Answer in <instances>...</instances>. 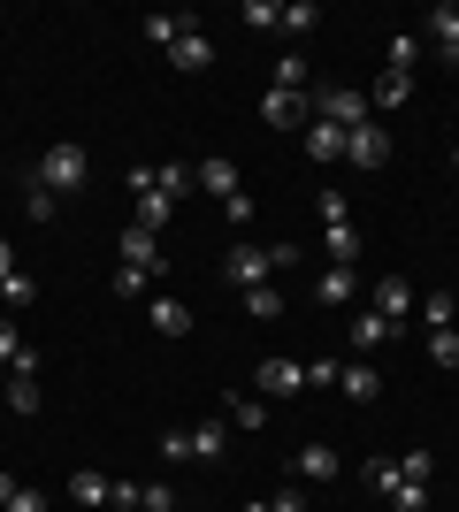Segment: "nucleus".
<instances>
[{
    "instance_id": "nucleus-1",
    "label": "nucleus",
    "mask_w": 459,
    "mask_h": 512,
    "mask_svg": "<svg viewBox=\"0 0 459 512\" xmlns=\"http://www.w3.org/2000/svg\"><path fill=\"white\" fill-rule=\"evenodd\" d=\"M291 260H299V245H230V260H222V276L238 283V291H261L268 283V268H291Z\"/></svg>"
},
{
    "instance_id": "nucleus-16",
    "label": "nucleus",
    "mask_w": 459,
    "mask_h": 512,
    "mask_svg": "<svg viewBox=\"0 0 459 512\" xmlns=\"http://www.w3.org/2000/svg\"><path fill=\"white\" fill-rule=\"evenodd\" d=\"M299 138H306V153H314V161H345V130H337V123H306Z\"/></svg>"
},
{
    "instance_id": "nucleus-34",
    "label": "nucleus",
    "mask_w": 459,
    "mask_h": 512,
    "mask_svg": "<svg viewBox=\"0 0 459 512\" xmlns=\"http://www.w3.org/2000/svg\"><path fill=\"white\" fill-rule=\"evenodd\" d=\"M314 207H322V222H329V230H337V222H352V199H345V192H322Z\"/></svg>"
},
{
    "instance_id": "nucleus-10",
    "label": "nucleus",
    "mask_w": 459,
    "mask_h": 512,
    "mask_svg": "<svg viewBox=\"0 0 459 512\" xmlns=\"http://www.w3.org/2000/svg\"><path fill=\"white\" fill-rule=\"evenodd\" d=\"M375 314L398 329V321L414 314V283H406V276H383V283H375Z\"/></svg>"
},
{
    "instance_id": "nucleus-30",
    "label": "nucleus",
    "mask_w": 459,
    "mask_h": 512,
    "mask_svg": "<svg viewBox=\"0 0 459 512\" xmlns=\"http://www.w3.org/2000/svg\"><path fill=\"white\" fill-rule=\"evenodd\" d=\"M421 321H429V329H452V291H429V299H421Z\"/></svg>"
},
{
    "instance_id": "nucleus-29",
    "label": "nucleus",
    "mask_w": 459,
    "mask_h": 512,
    "mask_svg": "<svg viewBox=\"0 0 459 512\" xmlns=\"http://www.w3.org/2000/svg\"><path fill=\"white\" fill-rule=\"evenodd\" d=\"M314 23H322V8H314V0H291V8H284V31H291V39H299V31H314Z\"/></svg>"
},
{
    "instance_id": "nucleus-20",
    "label": "nucleus",
    "mask_w": 459,
    "mask_h": 512,
    "mask_svg": "<svg viewBox=\"0 0 459 512\" xmlns=\"http://www.w3.org/2000/svg\"><path fill=\"white\" fill-rule=\"evenodd\" d=\"M391 337H398V329H391L383 314H375V306H368L360 321H352V344H360V352H375V344H391Z\"/></svg>"
},
{
    "instance_id": "nucleus-19",
    "label": "nucleus",
    "mask_w": 459,
    "mask_h": 512,
    "mask_svg": "<svg viewBox=\"0 0 459 512\" xmlns=\"http://www.w3.org/2000/svg\"><path fill=\"white\" fill-rule=\"evenodd\" d=\"M153 329H161V337H184V329H192V306L184 299H153Z\"/></svg>"
},
{
    "instance_id": "nucleus-21",
    "label": "nucleus",
    "mask_w": 459,
    "mask_h": 512,
    "mask_svg": "<svg viewBox=\"0 0 459 512\" xmlns=\"http://www.w3.org/2000/svg\"><path fill=\"white\" fill-rule=\"evenodd\" d=\"M238 23H245V31H284V8H276V0H245Z\"/></svg>"
},
{
    "instance_id": "nucleus-33",
    "label": "nucleus",
    "mask_w": 459,
    "mask_h": 512,
    "mask_svg": "<svg viewBox=\"0 0 459 512\" xmlns=\"http://www.w3.org/2000/svg\"><path fill=\"white\" fill-rule=\"evenodd\" d=\"M153 176H161V192H169V199H184V192H192V169H176V161H161Z\"/></svg>"
},
{
    "instance_id": "nucleus-31",
    "label": "nucleus",
    "mask_w": 459,
    "mask_h": 512,
    "mask_svg": "<svg viewBox=\"0 0 459 512\" xmlns=\"http://www.w3.org/2000/svg\"><path fill=\"white\" fill-rule=\"evenodd\" d=\"M268 85H284V92H306V62H299V54H284V62H276V77H268Z\"/></svg>"
},
{
    "instance_id": "nucleus-17",
    "label": "nucleus",
    "mask_w": 459,
    "mask_h": 512,
    "mask_svg": "<svg viewBox=\"0 0 459 512\" xmlns=\"http://www.w3.org/2000/svg\"><path fill=\"white\" fill-rule=\"evenodd\" d=\"M108 490H115V482H108V474H92V467H77V474H69V497H77V505H108Z\"/></svg>"
},
{
    "instance_id": "nucleus-3",
    "label": "nucleus",
    "mask_w": 459,
    "mask_h": 512,
    "mask_svg": "<svg viewBox=\"0 0 459 512\" xmlns=\"http://www.w3.org/2000/svg\"><path fill=\"white\" fill-rule=\"evenodd\" d=\"M131 222H138V230H153V237H161V230H169V214H176V199L169 192H161V176H153V161H138V169H131Z\"/></svg>"
},
{
    "instance_id": "nucleus-40",
    "label": "nucleus",
    "mask_w": 459,
    "mask_h": 512,
    "mask_svg": "<svg viewBox=\"0 0 459 512\" xmlns=\"http://www.w3.org/2000/svg\"><path fill=\"white\" fill-rule=\"evenodd\" d=\"M268 505H276V512H306V497H299V490H291V482H284V490L268 497Z\"/></svg>"
},
{
    "instance_id": "nucleus-45",
    "label": "nucleus",
    "mask_w": 459,
    "mask_h": 512,
    "mask_svg": "<svg viewBox=\"0 0 459 512\" xmlns=\"http://www.w3.org/2000/svg\"><path fill=\"white\" fill-rule=\"evenodd\" d=\"M0 390H8V367H0Z\"/></svg>"
},
{
    "instance_id": "nucleus-22",
    "label": "nucleus",
    "mask_w": 459,
    "mask_h": 512,
    "mask_svg": "<svg viewBox=\"0 0 459 512\" xmlns=\"http://www.w3.org/2000/svg\"><path fill=\"white\" fill-rule=\"evenodd\" d=\"M352 260H360V230L337 222V230H329V268H352Z\"/></svg>"
},
{
    "instance_id": "nucleus-32",
    "label": "nucleus",
    "mask_w": 459,
    "mask_h": 512,
    "mask_svg": "<svg viewBox=\"0 0 459 512\" xmlns=\"http://www.w3.org/2000/svg\"><path fill=\"white\" fill-rule=\"evenodd\" d=\"M398 474H406V482H429V474H437V459H429V451H398Z\"/></svg>"
},
{
    "instance_id": "nucleus-11",
    "label": "nucleus",
    "mask_w": 459,
    "mask_h": 512,
    "mask_svg": "<svg viewBox=\"0 0 459 512\" xmlns=\"http://www.w3.org/2000/svg\"><path fill=\"white\" fill-rule=\"evenodd\" d=\"M115 253H123V268H146V276H153V268H161V237H153V230H138V222H131Z\"/></svg>"
},
{
    "instance_id": "nucleus-28",
    "label": "nucleus",
    "mask_w": 459,
    "mask_h": 512,
    "mask_svg": "<svg viewBox=\"0 0 459 512\" xmlns=\"http://www.w3.org/2000/svg\"><path fill=\"white\" fill-rule=\"evenodd\" d=\"M0 367H31V352H23L16 321H0Z\"/></svg>"
},
{
    "instance_id": "nucleus-8",
    "label": "nucleus",
    "mask_w": 459,
    "mask_h": 512,
    "mask_svg": "<svg viewBox=\"0 0 459 512\" xmlns=\"http://www.w3.org/2000/svg\"><path fill=\"white\" fill-rule=\"evenodd\" d=\"M345 161H352V169H383V161H391V130H383V123H360L345 138Z\"/></svg>"
},
{
    "instance_id": "nucleus-2",
    "label": "nucleus",
    "mask_w": 459,
    "mask_h": 512,
    "mask_svg": "<svg viewBox=\"0 0 459 512\" xmlns=\"http://www.w3.org/2000/svg\"><path fill=\"white\" fill-rule=\"evenodd\" d=\"M85 176H92V161H85V146H46V161H39V192H54V199H69V192H85Z\"/></svg>"
},
{
    "instance_id": "nucleus-44",
    "label": "nucleus",
    "mask_w": 459,
    "mask_h": 512,
    "mask_svg": "<svg viewBox=\"0 0 459 512\" xmlns=\"http://www.w3.org/2000/svg\"><path fill=\"white\" fill-rule=\"evenodd\" d=\"M245 512H276V505H245Z\"/></svg>"
},
{
    "instance_id": "nucleus-24",
    "label": "nucleus",
    "mask_w": 459,
    "mask_h": 512,
    "mask_svg": "<svg viewBox=\"0 0 459 512\" xmlns=\"http://www.w3.org/2000/svg\"><path fill=\"white\" fill-rule=\"evenodd\" d=\"M314 299H322V306H345V299H352V268H322Z\"/></svg>"
},
{
    "instance_id": "nucleus-9",
    "label": "nucleus",
    "mask_w": 459,
    "mask_h": 512,
    "mask_svg": "<svg viewBox=\"0 0 459 512\" xmlns=\"http://www.w3.org/2000/svg\"><path fill=\"white\" fill-rule=\"evenodd\" d=\"M299 383H306V360H261L253 367V390H268V398H291Z\"/></svg>"
},
{
    "instance_id": "nucleus-38",
    "label": "nucleus",
    "mask_w": 459,
    "mask_h": 512,
    "mask_svg": "<svg viewBox=\"0 0 459 512\" xmlns=\"http://www.w3.org/2000/svg\"><path fill=\"white\" fill-rule=\"evenodd\" d=\"M23 214H31V222H54V214H62V199H54V192H39V184H31V207H23Z\"/></svg>"
},
{
    "instance_id": "nucleus-35",
    "label": "nucleus",
    "mask_w": 459,
    "mask_h": 512,
    "mask_svg": "<svg viewBox=\"0 0 459 512\" xmlns=\"http://www.w3.org/2000/svg\"><path fill=\"white\" fill-rule=\"evenodd\" d=\"M230 421H238V428H261L268 406H261V398H230Z\"/></svg>"
},
{
    "instance_id": "nucleus-7",
    "label": "nucleus",
    "mask_w": 459,
    "mask_h": 512,
    "mask_svg": "<svg viewBox=\"0 0 459 512\" xmlns=\"http://www.w3.org/2000/svg\"><path fill=\"white\" fill-rule=\"evenodd\" d=\"M169 62H176V69H192V77H199V69H215V39L199 31V16H192V23H184V31L169 39Z\"/></svg>"
},
{
    "instance_id": "nucleus-26",
    "label": "nucleus",
    "mask_w": 459,
    "mask_h": 512,
    "mask_svg": "<svg viewBox=\"0 0 459 512\" xmlns=\"http://www.w3.org/2000/svg\"><path fill=\"white\" fill-rule=\"evenodd\" d=\"M222 444H230V428H222V421H199L192 428V459H215Z\"/></svg>"
},
{
    "instance_id": "nucleus-23",
    "label": "nucleus",
    "mask_w": 459,
    "mask_h": 512,
    "mask_svg": "<svg viewBox=\"0 0 459 512\" xmlns=\"http://www.w3.org/2000/svg\"><path fill=\"white\" fill-rule=\"evenodd\" d=\"M238 299H245V314H253V321H276V314H284V291H276V283H261V291H238Z\"/></svg>"
},
{
    "instance_id": "nucleus-25",
    "label": "nucleus",
    "mask_w": 459,
    "mask_h": 512,
    "mask_svg": "<svg viewBox=\"0 0 459 512\" xmlns=\"http://www.w3.org/2000/svg\"><path fill=\"white\" fill-rule=\"evenodd\" d=\"M299 474H306V482H329V474H337V451H329V444H306L299 451Z\"/></svg>"
},
{
    "instance_id": "nucleus-42",
    "label": "nucleus",
    "mask_w": 459,
    "mask_h": 512,
    "mask_svg": "<svg viewBox=\"0 0 459 512\" xmlns=\"http://www.w3.org/2000/svg\"><path fill=\"white\" fill-rule=\"evenodd\" d=\"M16 276V253H8V237H0V283Z\"/></svg>"
},
{
    "instance_id": "nucleus-37",
    "label": "nucleus",
    "mask_w": 459,
    "mask_h": 512,
    "mask_svg": "<svg viewBox=\"0 0 459 512\" xmlns=\"http://www.w3.org/2000/svg\"><path fill=\"white\" fill-rule=\"evenodd\" d=\"M0 299H8V306H31V299H39V283H31V276H8V283H0Z\"/></svg>"
},
{
    "instance_id": "nucleus-39",
    "label": "nucleus",
    "mask_w": 459,
    "mask_h": 512,
    "mask_svg": "<svg viewBox=\"0 0 459 512\" xmlns=\"http://www.w3.org/2000/svg\"><path fill=\"white\" fill-rule=\"evenodd\" d=\"M138 512H176V490H169V482H153V490H146V505H138Z\"/></svg>"
},
{
    "instance_id": "nucleus-5",
    "label": "nucleus",
    "mask_w": 459,
    "mask_h": 512,
    "mask_svg": "<svg viewBox=\"0 0 459 512\" xmlns=\"http://www.w3.org/2000/svg\"><path fill=\"white\" fill-rule=\"evenodd\" d=\"M421 31H429V54H437L444 69H459V0H437Z\"/></svg>"
},
{
    "instance_id": "nucleus-36",
    "label": "nucleus",
    "mask_w": 459,
    "mask_h": 512,
    "mask_svg": "<svg viewBox=\"0 0 459 512\" xmlns=\"http://www.w3.org/2000/svg\"><path fill=\"white\" fill-rule=\"evenodd\" d=\"M184 23H192V16H146V39H153V46H169Z\"/></svg>"
},
{
    "instance_id": "nucleus-41",
    "label": "nucleus",
    "mask_w": 459,
    "mask_h": 512,
    "mask_svg": "<svg viewBox=\"0 0 459 512\" xmlns=\"http://www.w3.org/2000/svg\"><path fill=\"white\" fill-rule=\"evenodd\" d=\"M8 512H46V497L39 490H16V497H8Z\"/></svg>"
},
{
    "instance_id": "nucleus-18",
    "label": "nucleus",
    "mask_w": 459,
    "mask_h": 512,
    "mask_svg": "<svg viewBox=\"0 0 459 512\" xmlns=\"http://www.w3.org/2000/svg\"><path fill=\"white\" fill-rule=\"evenodd\" d=\"M391 512H429V482H406V474H391Z\"/></svg>"
},
{
    "instance_id": "nucleus-43",
    "label": "nucleus",
    "mask_w": 459,
    "mask_h": 512,
    "mask_svg": "<svg viewBox=\"0 0 459 512\" xmlns=\"http://www.w3.org/2000/svg\"><path fill=\"white\" fill-rule=\"evenodd\" d=\"M23 490V482H16V474H0V512H8V497H16Z\"/></svg>"
},
{
    "instance_id": "nucleus-27",
    "label": "nucleus",
    "mask_w": 459,
    "mask_h": 512,
    "mask_svg": "<svg viewBox=\"0 0 459 512\" xmlns=\"http://www.w3.org/2000/svg\"><path fill=\"white\" fill-rule=\"evenodd\" d=\"M429 360H437V367H459V329H429Z\"/></svg>"
},
{
    "instance_id": "nucleus-46",
    "label": "nucleus",
    "mask_w": 459,
    "mask_h": 512,
    "mask_svg": "<svg viewBox=\"0 0 459 512\" xmlns=\"http://www.w3.org/2000/svg\"><path fill=\"white\" fill-rule=\"evenodd\" d=\"M452 161H459V153H452Z\"/></svg>"
},
{
    "instance_id": "nucleus-14",
    "label": "nucleus",
    "mask_w": 459,
    "mask_h": 512,
    "mask_svg": "<svg viewBox=\"0 0 459 512\" xmlns=\"http://www.w3.org/2000/svg\"><path fill=\"white\" fill-rule=\"evenodd\" d=\"M0 398H8L16 413H39V360H31V367H8V390H0Z\"/></svg>"
},
{
    "instance_id": "nucleus-6",
    "label": "nucleus",
    "mask_w": 459,
    "mask_h": 512,
    "mask_svg": "<svg viewBox=\"0 0 459 512\" xmlns=\"http://www.w3.org/2000/svg\"><path fill=\"white\" fill-rule=\"evenodd\" d=\"M261 123H268V130H306V123H314V115H306V92L268 85V92H261Z\"/></svg>"
},
{
    "instance_id": "nucleus-12",
    "label": "nucleus",
    "mask_w": 459,
    "mask_h": 512,
    "mask_svg": "<svg viewBox=\"0 0 459 512\" xmlns=\"http://www.w3.org/2000/svg\"><path fill=\"white\" fill-rule=\"evenodd\" d=\"M337 390H345L352 406H368V398H383V375L368 360H352V367H337Z\"/></svg>"
},
{
    "instance_id": "nucleus-4",
    "label": "nucleus",
    "mask_w": 459,
    "mask_h": 512,
    "mask_svg": "<svg viewBox=\"0 0 459 512\" xmlns=\"http://www.w3.org/2000/svg\"><path fill=\"white\" fill-rule=\"evenodd\" d=\"M314 123H337L352 138L360 123H375V115H368V92H360V85H322V92H314Z\"/></svg>"
},
{
    "instance_id": "nucleus-13",
    "label": "nucleus",
    "mask_w": 459,
    "mask_h": 512,
    "mask_svg": "<svg viewBox=\"0 0 459 512\" xmlns=\"http://www.w3.org/2000/svg\"><path fill=\"white\" fill-rule=\"evenodd\" d=\"M406 100H414V69H383L368 85V107H406Z\"/></svg>"
},
{
    "instance_id": "nucleus-15",
    "label": "nucleus",
    "mask_w": 459,
    "mask_h": 512,
    "mask_svg": "<svg viewBox=\"0 0 459 512\" xmlns=\"http://www.w3.org/2000/svg\"><path fill=\"white\" fill-rule=\"evenodd\" d=\"M192 184H199V192H215V199H238V192H245L230 161H199V169H192Z\"/></svg>"
}]
</instances>
